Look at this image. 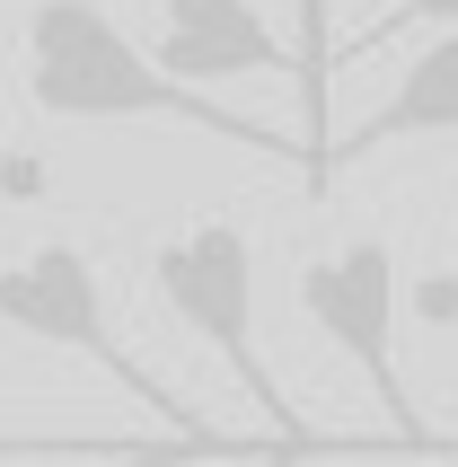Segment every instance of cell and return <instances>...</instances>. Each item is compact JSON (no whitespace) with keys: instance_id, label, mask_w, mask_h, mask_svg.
Here are the masks:
<instances>
[{"instance_id":"cell-14","label":"cell","mask_w":458,"mask_h":467,"mask_svg":"<svg viewBox=\"0 0 458 467\" xmlns=\"http://www.w3.org/2000/svg\"><path fill=\"white\" fill-rule=\"evenodd\" d=\"M450 203H458V185H450Z\"/></svg>"},{"instance_id":"cell-1","label":"cell","mask_w":458,"mask_h":467,"mask_svg":"<svg viewBox=\"0 0 458 467\" xmlns=\"http://www.w3.org/2000/svg\"><path fill=\"white\" fill-rule=\"evenodd\" d=\"M26 106L53 124H185L229 141V150L300 159V141H282V132L212 106L203 88L168 79L98 0H36L26 9Z\"/></svg>"},{"instance_id":"cell-3","label":"cell","mask_w":458,"mask_h":467,"mask_svg":"<svg viewBox=\"0 0 458 467\" xmlns=\"http://www.w3.org/2000/svg\"><path fill=\"white\" fill-rule=\"evenodd\" d=\"M291 291H300L308 327L370 379L397 450H406V459H450V441L414 415V389H406V370H397V247L361 230V238H344L335 256H308L300 274H291Z\"/></svg>"},{"instance_id":"cell-6","label":"cell","mask_w":458,"mask_h":467,"mask_svg":"<svg viewBox=\"0 0 458 467\" xmlns=\"http://www.w3.org/2000/svg\"><path fill=\"white\" fill-rule=\"evenodd\" d=\"M414 132H458V36L423 45V53L406 62V79L388 88L380 115H361L344 141H327V159H317V194L335 185V168H353V159L388 150V141H414Z\"/></svg>"},{"instance_id":"cell-9","label":"cell","mask_w":458,"mask_h":467,"mask_svg":"<svg viewBox=\"0 0 458 467\" xmlns=\"http://www.w3.org/2000/svg\"><path fill=\"white\" fill-rule=\"evenodd\" d=\"M414 26H441V36H458V0H397V9H388V18H370V26H361V36H353L344 53L397 45V36H414ZM344 53H335V62H344Z\"/></svg>"},{"instance_id":"cell-11","label":"cell","mask_w":458,"mask_h":467,"mask_svg":"<svg viewBox=\"0 0 458 467\" xmlns=\"http://www.w3.org/2000/svg\"><path fill=\"white\" fill-rule=\"evenodd\" d=\"M0 203H45V159L36 150H0Z\"/></svg>"},{"instance_id":"cell-10","label":"cell","mask_w":458,"mask_h":467,"mask_svg":"<svg viewBox=\"0 0 458 467\" xmlns=\"http://www.w3.org/2000/svg\"><path fill=\"white\" fill-rule=\"evenodd\" d=\"M406 309L423 317L432 336H450V327H458V274H441V265H432V274H414V283H406Z\"/></svg>"},{"instance_id":"cell-8","label":"cell","mask_w":458,"mask_h":467,"mask_svg":"<svg viewBox=\"0 0 458 467\" xmlns=\"http://www.w3.org/2000/svg\"><path fill=\"white\" fill-rule=\"evenodd\" d=\"M265 450H282V441H265ZM265 450L221 441V432H159L141 459H115V467H194V459H265Z\"/></svg>"},{"instance_id":"cell-13","label":"cell","mask_w":458,"mask_h":467,"mask_svg":"<svg viewBox=\"0 0 458 467\" xmlns=\"http://www.w3.org/2000/svg\"><path fill=\"white\" fill-rule=\"evenodd\" d=\"M291 459H300V450H291ZM255 467H265V459H255Z\"/></svg>"},{"instance_id":"cell-12","label":"cell","mask_w":458,"mask_h":467,"mask_svg":"<svg viewBox=\"0 0 458 467\" xmlns=\"http://www.w3.org/2000/svg\"><path fill=\"white\" fill-rule=\"evenodd\" d=\"M265 467H291V450H274V459H265Z\"/></svg>"},{"instance_id":"cell-4","label":"cell","mask_w":458,"mask_h":467,"mask_svg":"<svg viewBox=\"0 0 458 467\" xmlns=\"http://www.w3.org/2000/svg\"><path fill=\"white\" fill-rule=\"evenodd\" d=\"M0 327H9V336H36V344H62V353H88L106 379H124L132 397H151L159 415H168V432H212V423H194L177 397L124 353V336L106 327L98 265H88V247H71V238H45V247H26L18 265H0Z\"/></svg>"},{"instance_id":"cell-5","label":"cell","mask_w":458,"mask_h":467,"mask_svg":"<svg viewBox=\"0 0 458 467\" xmlns=\"http://www.w3.org/2000/svg\"><path fill=\"white\" fill-rule=\"evenodd\" d=\"M151 62L168 79H185V88L247 79V71H291L308 88L300 53L255 18V0H159V53H151Z\"/></svg>"},{"instance_id":"cell-2","label":"cell","mask_w":458,"mask_h":467,"mask_svg":"<svg viewBox=\"0 0 458 467\" xmlns=\"http://www.w3.org/2000/svg\"><path fill=\"white\" fill-rule=\"evenodd\" d=\"M151 283H159V300L177 309L185 336H203L229 362V379L247 389V406L274 423V441H291L300 459L327 450L300 415H291V397H282L274 362H265V344H255V238L238 230V221H194V230L159 238L151 247Z\"/></svg>"},{"instance_id":"cell-7","label":"cell","mask_w":458,"mask_h":467,"mask_svg":"<svg viewBox=\"0 0 458 467\" xmlns=\"http://www.w3.org/2000/svg\"><path fill=\"white\" fill-rule=\"evenodd\" d=\"M159 432H26V423H0V459H141Z\"/></svg>"}]
</instances>
